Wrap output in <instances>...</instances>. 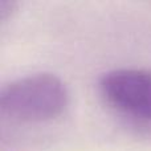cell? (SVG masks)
<instances>
[{
	"instance_id": "cell-1",
	"label": "cell",
	"mask_w": 151,
	"mask_h": 151,
	"mask_svg": "<svg viewBox=\"0 0 151 151\" xmlns=\"http://www.w3.org/2000/svg\"><path fill=\"white\" fill-rule=\"evenodd\" d=\"M69 105L64 81L53 73H33L5 83L0 91V111L20 123H44L61 117Z\"/></svg>"
},
{
	"instance_id": "cell-2",
	"label": "cell",
	"mask_w": 151,
	"mask_h": 151,
	"mask_svg": "<svg viewBox=\"0 0 151 151\" xmlns=\"http://www.w3.org/2000/svg\"><path fill=\"white\" fill-rule=\"evenodd\" d=\"M102 101L129 122L151 126V70L141 68L113 69L101 76Z\"/></svg>"
},
{
	"instance_id": "cell-3",
	"label": "cell",
	"mask_w": 151,
	"mask_h": 151,
	"mask_svg": "<svg viewBox=\"0 0 151 151\" xmlns=\"http://www.w3.org/2000/svg\"><path fill=\"white\" fill-rule=\"evenodd\" d=\"M19 7V3L12 1V0H1L0 1V24L4 25L12 15L16 12Z\"/></svg>"
}]
</instances>
